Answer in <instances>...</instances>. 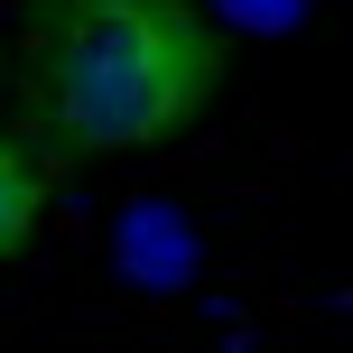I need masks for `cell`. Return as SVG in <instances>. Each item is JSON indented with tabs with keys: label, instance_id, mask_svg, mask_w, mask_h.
<instances>
[{
	"label": "cell",
	"instance_id": "obj_1",
	"mask_svg": "<svg viewBox=\"0 0 353 353\" xmlns=\"http://www.w3.org/2000/svg\"><path fill=\"white\" fill-rule=\"evenodd\" d=\"M223 28L205 0H28L0 74V130L47 176L186 140L223 93Z\"/></svg>",
	"mask_w": 353,
	"mask_h": 353
},
{
	"label": "cell",
	"instance_id": "obj_2",
	"mask_svg": "<svg viewBox=\"0 0 353 353\" xmlns=\"http://www.w3.org/2000/svg\"><path fill=\"white\" fill-rule=\"evenodd\" d=\"M112 261H121L130 288H149V298H168V288L195 279V223L168 205V195H130L121 223H112Z\"/></svg>",
	"mask_w": 353,
	"mask_h": 353
},
{
	"label": "cell",
	"instance_id": "obj_3",
	"mask_svg": "<svg viewBox=\"0 0 353 353\" xmlns=\"http://www.w3.org/2000/svg\"><path fill=\"white\" fill-rule=\"evenodd\" d=\"M47 195H56V176L28 159V149L0 130V270L19 261V251L37 242V223H47Z\"/></svg>",
	"mask_w": 353,
	"mask_h": 353
},
{
	"label": "cell",
	"instance_id": "obj_4",
	"mask_svg": "<svg viewBox=\"0 0 353 353\" xmlns=\"http://www.w3.org/2000/svg\"><path fill=\"white\" fill-rule=\"evenodd\" d=\"M214 10H223L232 28H251V37H288V28H307L316 0H214Z\"/></svg>",
	"mask_w": 353,
	"mask_h": 353
}]
</instances>
